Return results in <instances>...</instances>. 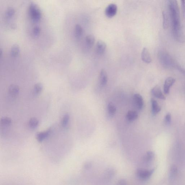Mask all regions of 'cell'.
Returning a JSON list of instances; mask_svg holds the SVG:
<instances>
[{"label": "cell", "instance_id": "obj_1", "mask_svg": "<svg viewBox=\"0 0 185 185\" xmlns=\"http://www.w3.org/2000/svg\"><path fill=\"white\" fill-rule=\"evenodd\" d=\"M169 15L173 37L179 43H185V35L181 26L180 10L177 1H169Z\"/></svg>", "mask_w": 185, "mask_h": 185}, {"label": "cell", "instance_id": "obj_2", "mask_svg": "<svg viewBox=\"0 0 185 185\" xmlns=\"http://www.w3.org/2000/svg\"><path fill=\"white\" fill-rule=\"evenodd\" d=\"M158 58L161 65L165 69H177L179 65L167 52L163 50L159 51Z\"/></svg>", "mask_w": 185, "mask_h": 185}, {"label": "cell", "instance_id": "obj_3", "mask_svg": "<svg viewBox=\"0 0 185 185\" xmlns=\"http://www.w3.org/2000/svg\"><path fill=\"white\" fill-rule=\"evenodd\" d=\"M29 12L31 17L35 22L40 21L41 17V12L36 3L31 2L29 5Z\"/></svg>", "mask_w": 185, "mask_h": 185}, {"label": "cell", "instance_id": "obj_4", "mask_svg": "<svg viewBox=\"0 0 185 185\" xmlns=\"http://www.w3.org/2000/svg\"><path fill=\"white\" fill-rule=\"evenodd\" d=\"M154 171V169L151 170L138 169L136 174L139 178L142 180H147L151 177Z\"/></svg>", "mask_w": 185, "mask_h": 185}, {"label": "cell", "instance_id": "obj_5", "mask_svg": "<svg viewBox=\"0 0 185 185\" xmlns=\"http://www.w3.org/2000/svg\"><path fill=\"white\" fill-rule=\"evenodd\" d=\"M118 7L115 4H111L109 5L105 11V14L109 18H112L115 16L117 13Z\"/></svg>", "mask_w": 185, "mask_h": 185}, {"label": "cell", "instance_id": "obj_6", "mask_svg": "<svg viewBox=\"0 0 185 185\" xmlns=\"http://www.w3.org/2000/svg\"><path fill=\"white\" fill-rule=\"evenodd\" d=\"M175 81V79L171 77H168L166 79L164 86V93L168 94L169 93L170 88L174 84Z\"/></svg>", "mask_w": 185, "mask_h": 185}, {"label": "cell", "instance_id": "obj_7", "mask_svg": "<svg viewBox=\"0 0 185 185\" xmlns=\"http://www.w3.org/2000/svg\"><path fill=\"white\" fill-rule=\"evenodd\" d=\"M133 100L135 105L138 110H141L144 106V100L142 96L139 94H135L133 97Z\"/></svg>", "mask_w": 185, "mask_h": 185}, {"label": "cell", "instance_id": "obj_8", "mask_svg": "<svg viewBox=\"0 0 185 185\" xmlns=\"http://www.w3.org/2000/svg\"><path fill=\"white\" fill-rule=\"evenodd\" d=\"M151 94L155 98L162 100H165L166 97L162 93L160 86H156L152 88L151 90Z\"/></svg>", "mask_w": 185, "mask_h": 185}, {"label": "cell", "instance_id": "obj_9", "mask_svg": "<svg viewBox=\"0 0 185 185\" xmlns=\"http://www.w3.org/2000/svg\"><path fill=\"white\" fill-rule=\"evenodd\" d=\"M141 58L142 61L147 63H150L152 62V58L150 53L147 48L144 47L142 50Z\"/></svg>", "mask_w": 185, "mask_h": 185}, {"label": "cell", "instance_id": "obj_10", "mask_svg": "<svg viewBox=\"0 0 185 185\" xmlns=\"http://www.w3.org/2000/svg\"><path fill=\"white\" fill-rule=\"evenodd\" d=\"M106 44L105 42L101 40L98 41L96 46V52L99 55L103 54L106 50Z\"/></svg>", "mask_w": 185, "mask_h": 185}, {"label": "cell", "instance_id": "obj_11", "mask_svg": "<svg viewBox=\"0 0 185 185\" xmlns=\"http://www.w3.org/2000/svg\"><path fill=\"white\" fill-rule=\"evenodd\" d=\"M99 82L101 86H104L108 82V76L107 72L104 69H102L100 73Z\"/></svg>", "mask_w": 185, "mask_h": 185}, {"label": "cell", "instance_id": "obj_12", "mask_svg": "<svg viewBox=\"0 0 185 185\" xmlns=\"http://www.w3.org/2000/svg\"><path fill=\"white\" fill-rule=\"evenodd\" d=\"M20 89L19 87L15 85H11L9 86L8 88V93L13 98L17 97L19 93Z\"/></svg>", "mask_w": 185, "mask_h": 185}, {"label": "cell", "instance_id": "obj_13", "mask_svg": "<svg viewBox=\"0 0 185 185\" xmlns=\"http://www.w3.org/2000/svg\"><path fill=\"white\" fill-rule=\"evenodd\" d=\"M151 112L153 115H155L160 112L161 108L157 102L154 99H151Z\"/></svg>", "mask_w": 185, "mask_h": 185}, {"label": "cell", "instance_id": "obj_14", "mask_svg": "<svg viewBox=\"0 0 185 185\" xmlns=\"http://www.w3.org/2000/svg\"><path fill=\"white\" fill-rule=\"evenodd\" d=\"M115 174V170L114 168L109 167L105 170L104 173V179L106 181H108L112 179Z\"/></svg>", "mask_w": 185, "mask_h": 185}, {"label": "cell", "instance_id": "obj_15", "mask_svg": "<svg viewBox=\"0 0 185 185\" xmlns=\"http://www.w3.org/2000/svg\"><path fill=\"white\" fill-rule=\"evenodd\" d=\"M51 132V130L50 129L44 132L38 133L36 135L37 140L39 142L43 141L49 136Z\"/></svg>", "mask_w": 185, "mask_h": 185}, {"label": "cell", "instance_id": "obj_16", "mask_svg": "<svg viewBox=\"0 0 185 185\" xmlns=\"http://www.w3.org/2000/svg\"><path fill=\"white\" fill-rule=\"evenodd\" d=\"M126 117L128 121L129 122H132L138 118V113L135 111L129 110L127 112Z\"/></svg>", "mask_w": 185, "mask_h": 185}, {"label": "cell", "instance_id": "obj_17", "mask_svg": "<svg viewBox=\"0 0 185 185\" xmlns=\"http://www.w3.org/2000/svg\"><path fill=\"white\" fill-rule=\"evenodd\" d=\"M108 114L110 117H113L115 114L116 112V107L112 102H109L107 106Z\"/></svg>", "mask_w": 185, "mask_h": 185}, {"label": "cell", "instance_id": "obj_18", "mask_svg": "<svg viewBox=\"0 0 185 185\" xmlns=\"http://www.w3.org/2000/svg\"><path fill=\"white\" fill-rule=\"evenodd\" d=\"M163 17V27L164 30H166L169 28V16L167 12L165 11L162 12Z\"/></svg>", "mask_w": 185, "mask_h": 185}, {"label": "cell", "instance_id": "obj_19", "mask_svg": "<svg viewBox=\"0 0 185 185\" xmlns=\"http://www.w3.org/2000/svg\"><path fill=\"white\" fill-rule=\"evenodd\" d=\"M20 48L18 44H14L11 48L10 54L13 58H16L19 54Z\"/></svg>", "mask_w": 185, "mask_h": 185}, {"label": "cell", "instance_id": "obj_20", "mask_svg": "<svg viewBox=\"0 0 185 185\" xmlns=\"http://www.w3.org/2000/svg\"><path fill=\"white\" fill-rule=\"evenodd\" d=\"M95 39L92 35H89L87 36L86 38V42L87 46L91 48L94 45L95 42Z\"/></svg>", "mask_w": 185, "mask_h": 185}, {"label": "cell", "instance_id": "obj_21", "mask_svg": "<svg viewBox=\"0 0 185 185\" xmlns=\"http://www.w3.org/2000/svg\"><path fill=\"white\" fill-rule=\"evenodd\" d=\"M154 153L152 151H148L143 157V160L146 163L149 162L153 160Z\"/></svg>", "mask_w": 185, "mask_h": 185}, {"label": "cell", "instance_id": "obj_22", "mask_svg": "<svg viewBox=\"0 0 185 185\" xmlns=\"http://www.w3.org/2000/svg\"><path fill=\"white\" fill-rule=\"evenodd\" d=\"M15 11L12 7H9L7 8L5 12V17L7 19H10L12 18L15 14Z\"/></svg>", "mask_w": 185, "mask_h": 185}, {"label": "cell", "instance_id": "obj_23", "mask_svg": "<svg viewBox=\"0 0 185 185\" xmlns=\"http://www.w3.org/2000/svg\"><path fill=\"white\" fill-rule=\"evenodd\" d=\"M83 30L82 27L79 24L76 25L75 28V37L77 39L81 38L83 34Z\"/></svg>", "mask_w": 185, "mask_h": 185}, {"label": "cell", "instance_id": "obj_24", "mask_svg": "<svg viewBox=\"0 0 185 185\" xmlns=\"http://www.w3.org/2000/svg\"><path fill=\"white\" fill-rule=\"evenodd\" d=\"M43 89V86L41 83H37L34 85L33 89V92L35 95H38L40 94Z\"/></svg>", "mask_w": 185, "mask_h": 185}, {"label": "cell", "instance_id": "obj_25", "mask_svg": "<svg viewBox=\"0 0 185 185\" xmlns=\"http://www.w3.org/2000/svg\"><path fill=\"white\" fill-rule=\"evenodd\" d=\"M39 121L36 118H31L29 120V125L31 128L35 129L37 128L39 125Z\"/></svg>", "mask_w": 185, "mask_h": 185}, {"label": "cell", "instance_id": "obj_26", "mask_svg": "<svg viewBox=\"0 0 185 185\" xmlns=\"http://www.w3.org/2000/svg\"><path fill=\"white\" fill-rule=\"evenodd\" d=\"M1 125L5 126H8L12 123L11 120L10 118L7 117L2 118L1 121Z\"/></svg>", "mask_w": 185, "mask_h": 185}, {"label": "cell", "instance_id": "obj_27", "mask_svg": "<svg viewBox=\"0 0 185 185\" xmlns=\"http://www.w3.org/2000/svg\"><path fill=\"white\" fill-rule=\"evenodd\" d=\"M178 172L177 167L175 165H172L170 168V174L171 178H174L176 177Z\"/></svg>", "mask_w": 185, "mask_h": 185}, {"label": "cell", "instance_id": "obj_28", "mask_svg": "<svg viewBox=\"0 0 185 185\" xmlns=\"http://www.w3.org/2000/svg\"><path fill=\"white\" fill-rule=\"evenodd\" d=\"M70 121V116L69 115L66 114L63 117L62 121V125L64 128L67 126Z\"/></svg>", "mask_w": 185, "mask_h": 185}, {"label": "cell", "instance_id": "obj_29", "mask_svg": "<svg viewBox=\"0 0 185 185\" xmlns=\"http://www.w3.org/2000/svg\"><path fill=\"white\" fill-rule=\"evenodd\" d=\"M171 121V114L168 113L166 115L164 118V122L166 125H169Z\"/></svg>", "mask_w": 185, "mask_h": 185}, {"label": "cell", "instance_id": "obj_30", "mask_svg": "<svg viewBox=\"0 0 185 185\" xmlns=\"http://www.w3.org/2000/svg\"><path fill=\"white\" fill-rule=\"evenodd\" d=\"M41 32V28L38 26H35L33 29V33L34 36H37L40 34Z\"/></svg>", "mask_w": 185, "mask_h": 185}, {"label": "cell", "instance_id": "obj_31", "mask_svg": "<svg viewBox=\"0 0 185 185\" xmlns=\"http://www.w3.org/2000/svg\"><path fill=\"white\" fill-rule=\"evenodd\" d=\"M181 6H182L183 16L185 17V1H181Z\"/></svg>", "mask_w": 185, "mask_h": 185}, {"label": "cell", "instance_id": "obj_32", "mask_svg": "<svg viewBox=\"0 0 185 185\" xmlns=\"http://www.w3.org/2000/svg\"><path fill=\"white\" fill-rule=\"evenodd\" d=\"M92 164L90 162H86V164H85L84 167L86 170H89L91 168Z\"/></svg>", "mask_w": 185, "mask_h": 185}, {"label": "cell", "instance_id": "obj_33", "mask_svg": "<svg viewBox=\"0 0 185 185\" xmlns=\"http://www.w3.org/2000/svg\"><path fill=\"white\" fill-rule=\"evenodd\" d=\"M177 69L179 70V71L181 73H182L185 76V69L181 67L180 65L177 67Z\"/></svg>", "mask_w": 185, "mask_h": 185}, {"label": "cell", "instance_id": "obj_34", "mask_svg": "<svg viewBox=\"0 0 185 185\" xmlns=\"http://www.w3.org/2000/svg\"><path fill=\"white\" fill-rule=\"evenodd\" d=\"M118 184L119 185H126L127 182L125 180H124V179H121L118 182Z\"/></svg>", "mask_w": 185, "mask_h": 185}]
</instances>
